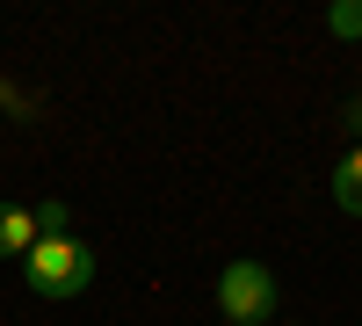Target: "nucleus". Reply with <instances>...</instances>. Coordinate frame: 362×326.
<instances>
[{
  "instance_id": "1",
  "label": "nucleus",
  "mask_w": 362,
  "mask_h": 326,
  "mask_svg": "<svg viewBox=\"0 0 362 326\" xmlns=\"http://www.w3.org/2000/svg\"><path fill=\"white\" fill-rule=\"evenodd\" d=\"M22 276H29L37 298H80V290L95 283V254H87L73 232H66V240H37L29 261H22Z\"/></svg>"
},
{
  "instance_id": "2",
  "label": "nucleus",
  "mask_w": 362,
  "mask_h": 326,
  "mask_svg": "<svg viewBox=\"0 0 362 326\" xmlns=\"http://www.w3.org/2000/svg\"><path fill=\"white\" fill-rule=\"evenodd\" d=\"M276 276H268V261H232L218 276V305H225V326H261L276 312Z\"/></svg>"
},
{
  "instance_id": "3",
  "label": "nucleus",
  "mask_w": 362,
  "mask_h": 326,
  "mask_svg": "<svg viewBox=\"0 0 362 326\" xmlns=\"http://www.w3.org/2000/svg\"><path fill=\"white\" fill-rule=\"evenodd\" d=\"M44 232H37V211H22V203H0V261H29V247H37Z\"/></svg>"
},
{
  "instance_id": "4",
  "label": "nucleus",
  "mask_w": 362,
  "mask_h": 326,
  "mask_svg": "<svg viewBox=\"0 0 362 326\" xmlns=\"http://www.w3.org/2000/svg\"><path fill=\"white\" fill-rule=\"evenodd\" d=\"M334 203L348 218H362V145H348V160L334 167Z\"/></svg>"
},
{
  "instance_id": "5",
  "label": "nucleus",
  "mask_w": 362,
  "mask_h": 326,
  "mask_svg": "<svg viewBox=\"0 0 362 326\" xmlns=\"http://www.w3.org/2000/svg\"><path fill=\"white\" fill-rule=\"evenodd\" d=\"M326 22H334V37H362V0H341Z\"/></svg>"
},
{
  "instance_id": "6",
  "label": "nucleus",
  "mask_w": 362,
  "mask_h": 326,
  "mask_svg": "<svg viewBox=\"0 0 362 326\" xmlns=\"http://www.w3.org/2000/svg\"><path fill=\"white\" fill-rule=\"evenodd\" d=\"M341 131H348V138L362 145V102H348V109H341Z\"/></svg>"
}]
</instances>
